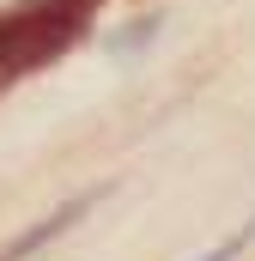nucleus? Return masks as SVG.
I'll use <instances>...</instances> for the list:
<instances>
[{"mask_svg":"<svg viewBox=\"0 0 255 261\" xmlns=\"http://www.w3.org/2000/svg\"><path fill=\"white\" fill-rule=\"evenodd\" d=\"M249 237H255V225H243L237 237H225V243H213V249H207V255H200V261H231V255H237V249H243V243H249Z\"/></svg>","mask_w":255,"mask_h":261,"instance_id":"obj_3","label":"nucleus"},{"mask_svg":"<svg viewBox=\"0 0 255 261\" xmlns=\"http://www.w3.org/2000/svg\"><path fill=\"white\" fill-rule=\"evenodd\" d=\"M85 12H91V0H31L12 18H0V85L24 67L61 55L85 31Z\"/></svg>","mask_w":255,"mask_h":261,"instance_id":"obj_1","label":"nucleus"},{"mask_svg":"<svg viewBox=\"0 0 255 261\" xmlns=\"http://www.w3.org/2000/svg\"><path fill=\"white\" fill-rule=\"evenodd\" d=\"M97 195H104V189H97ZM97 195H73V200H61V206H55L49 219H37V225H31L24 237H12V243L0 249V261H24V255H31V249H43L49 237H61V231H67V225H73V219H85V213L97 206Z\"/></svg>","mask_w":255,"mask_h":261,"instance_id":"obj_2","label":"nucleus"}]
</instances>
